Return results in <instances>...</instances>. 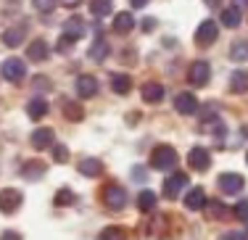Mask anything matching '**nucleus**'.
I'll return each instance as SVG.
<instances>
[{
	"label": "nucleus",
	"mask_w": 248,
	"mask_h": 240,
	"mask_svg": "<svg viewBox=\"0 0 248 240\" xmlns=\"http://www.w3.org/2000/svg\"><path fill=\"white\" fill-rule=\"evenodd\" d=\"M53 140H56V132L50 130V127H40V130L32 132V137H29V143H32V148L37 150H45L53 145Z\"/></svg>",
	"instance_id": "ddd939ff"
},
{
	"label": "nucleus",
	"mask_w": 248,
	"mask_h": 240,
	"mask_svg": "<svg viewBox=\"0 0 248 240\" xmlns=\"http://www.w3.org/2000/svg\"><path fill=\"white\" fill-rule=\"evenodd\" d=\"M174 108L182 116H193V114H198V98L193 92H180L174 98Z\"/></svg>",
	"instance_id": "9b49d317"
},
{
	"label": "nucleus",
	"mask_w": 248,
	"mask_h": 240,
	"mask_svg": "<svg viewBox=\"0 0 248 240\" xmlns=\"http://www.w3.org/2000/svg\"><path fill=\"white\" fill-rule=\"evenodd\" d=\"M100 172H103V161L100 159H82L79 161V174H85V177H98Z\"/></svg>",
	"instance_id": "b1692460"
},
{
	"label": "nucleus",
	"mask_w": 248,
	"mask_h": 240,
	"mask_svg": "<svg viewBox=\"0 0 248 240\" xmlns=\"http://www.w3.org/2000/svg\"><path fill=\"white\" fill-rule=\"evenodd\" d=\"M217 185H219L222 193H230V195H235V193H240V190L246 187V180L240 177V174H235V172H227V174H222V177L217 180Z\"/></svg>",
	"instance_id": "9d476101"
},
{
	"label": "nucleus",
	"mask_w": 248,
	"mask_h": 240,
	"mask_svg": "<svg viewBox=\"0 0 248 240\" xmlns=\"http://www.w3.org/2000/svg\"><path fill=\"white\" fill-rule=\"evenodd\" d=\"M143 101L145 103H161L164 101V85H158V82H145L143 85Z\"/></svg>",
	"instance_id": "6ab92c4d"
},
{
	"label": "nucleus",
	"mask_w": 248,
	"mask_h": 240,
	"mask_svg": "<svg viewBox=\"0 0 248 240\" xmlns=\"http://www.w3.org/2000/svg\"><path fill=\"white\" fill-rule=\"evenodd\" d=\"M100 201H103L106 209H111V211H119V209L127 206V193H124L122 185L108 182L103 190H100Z\"/></svg>",
	"instance_id": "f03ea898"
},
{
	"label": "nucleus",
	"mask_w": 248,
	"mask_h": 240,
	"mask_svg": "<svg viewBox=\"0 0 248 240\" xmlns=\"http://www.w3.org/2000/svg\"><path fill=\"white\" fill-rule=\"evenodd\" d=\"M108 53H111V48H108V43H106L103 37H95V43H93L90 50H87L90 61H95V63H103L106 58H108Z\"/></svg>",
	"instance_id": "a211bd4d"
},
{
	"label": "nucleus",
	"mask_w": 248,
	"mask_h": 240,
	"mask_svg": "<svg viewBox=\"0 0 248 240\" xmlns=\"http://www.w3.org/2000/svg\"><path fill=\"white\" fill-rule=\"evenodd\" d=\"M219 21H222L227 29L240 27V8H238V5H230V8H224L222 16H219Z\"/></svg>",
	"instance_id": "393cba45"
},
{
	"label": "nucleus",
	"mask_w": 248,
	"mask_h": 240,
	"mask_svg": "<svg viewBox=\"0 0 248 240\" xmlns=\"http://www.w3.org/2000/svg\"><path fill=\"white\" fill-rule=\"evenodd\" d=\"M232 214L238 216V219L248 222V198H243V201H238V206L232 209Z\"/></svg>",
	"instance_id": "f704fd0d"
},
{
	"label": "nucleus",
	"mask_w": 248,
	"mask_h": 240,
	"mask_svg": "<svg viewBox=\"0 0 248 240\" xmlns=\"http://www.w3.org/2000/svg\"><path fill=\"white\" fill-rule=\"evenodd\" d=\"M222 240H248V235L246 232H238V230H232V232H227Z\"/></svg>",
	"instance_id": "e433bc0d"
},
{
	"label": "nucleus",
	"mask_w": 248,
	"mask_h": 240,
	"mask_svg": "<svg viewBox=\"0 0 248 240\" xmlns=\"http://www.w3.org/2000/svg\"><path fill=\"white\" fill-rule=\"evenodd\" d=\"M24 37H27V24H16V27H11V29H5L3 32V43L8 45V48H16V45H21L24 43Z\"/></svg>",
	"instance_id": "f3484780"
},
{
	"label": "nucleus",
	"mask_w": 248,
	"mask_h": 240,
	"mask_svg": "<svg viewBox=\"0 0 248 240\" xmlns=\"http://www.w3.org/2000/svg\"><path fill=\"white\" fill-rule=\"evenodd\" d=\"M111 90H114L116 95H127V92L132 90V77H129V74H114V77H111Z\"/></svg>",
	"instance_id": "5701e85b"
},
{
	"label": "nucleus",
	"mask_w": 248,
	"mask_h": 240,
	"mask_svg": "<svg viewBox=\"0 0 248 240\" xmlns=\"http://www.w3.org/2000/svg\"><path fill=\"white\" fill-rule=\"evenodd\" d=\"M246 164H248V153H246Z\"/></svg>",
	"instance_id": "37998d69"
},
{
	"label": "nucleus",
	"mask_w": 248,
	"mask_h": 240,
	"mask_svg": "<svg viewBox=\"0 0 248 240\" xmlns=\"http://www.w3.org/2000/svg\"><path fill=\"white\" fill-rule=\"evenodd\" d=\"M138 209H140V211H145V214L153 211V209H156V193L145 187V190L138 195Z\"/></svg>",
	"instance_id": "bb28decb"
},
{
	"label": "nucleus",
	"mask_w": 248,
	"mask_h": 240,
	"mask_svg": "<svg viewBox=\"0 0 248 240\" xmlns=\"http://www.w3.org/2000/svg\"><path fill=\"white\" fill-rule=\"evenodd\" d=\"M129 3H132V8H145V5H148V0H129Z\"/></svg>",
	"instance_id": "a19ab883"
},
{
	"label": "nucleus",
	"mask_w": 248,
	"mask_h": 240,
	"mask_svg": "<svg viewBox=\"0 0 248 240\" xmlns=\"http://www.w3.org/2000/svg\"><path fill=\"white\" fill-rule=\"evenodd\" d=\"M32 5L40 11V14H53L58 5V0H32Z\"/></svg>",
	"instance_id": "473e14b6"
},
{
	"label": "nucleus",
	"mask_w": 248,
	"mask_h": 240,
	"mask_svg": "<svg viewBox=\"0 0 248 240\" xmlns=\"http://www.w3.org/2000/svg\"><path fill=\"white\" fill-rule=\"evenodd\" d=\"M132 27H135V19H132L129 11H122V14L114 16V32L127 34V32H132Z\"/></svg>",
	"instance_id": "4be33fe9"
},
{
	"label": "nucleus",
	"mask_w": 248,
	"mask_h": 240,
	"mask_svg": "<svg viewBox=\"0 0 248 240\" xmlns=\"http://www.w3.org/2000/svg\"><path fill=\"white\" fill-rule=\"evenodd\" d=\"M48 108L50 106H48V101H45V98H32V101L27 103V116L37 121V119H43V116L48 114Z\"/></svg>",
	"instance_id": "aec40b11"
},
{
	"label": "nucleus",
	"mask_w": 248,
	"mask_h": 240,
	"mask_svg": "<svg viewBox=\"0 0 248 240\" xmlns=\"http://www.w3.org/2000/svg\"><path fill=\"white\" fill-rule=\"evenodd\" d=\"M203 209L209 211L211 219H224V216L230 214V209H227V206H222L219 201H206V206H203Z\"/></svg>",
	"instance_id": "c85d7f7f"
},
{
	"label": "nucleus",
	"mask_w": 248,
	"mask_h": 240,
	"mask_svg": "<svg viewBox=\"0 0 248 240\" xmlns=\"http://www.w3.org/2000/svg\"><path fill=\"white\" fill-rule=\"evenodd\" d=\"M90 11H93V16H98V19L111 16V11H114V0H90Z\"/></svg>",
	"instance_id": "a878e982"
},
{
	"label": "nucleus",
	"mask_w": 248,
	"mask_h": 240,
	"mask_svg": "<svg viewBox=\"0 0 248 240\" xmlns=\"http://www.w3.org/2000/svg\"><path fill=\"white\" fill-rule=\"evenodd\" d=\"M185 187H187V174L185 172H174L172 177L164 180V195H167L169 201H177L180 193H185Z\"/></svg>",
	"instance_id": "423d86ee"
},
{
	"label": "nucleus",
	"mask_w": 248,
	"mask_h": 240,
	"mask_svg": "<svg viewBox=\"0 0 248 240\" xmlns=\"http://www.w3.org/2000/svg\"><path fill=\"white\" fill-rule=\"evenodd\" d=\"M177 161H180V156L172 145H156L151 153V169H156V172H169L177 166Z\"/></svg>",
	"instance_id": "f257e3e1"
},
{
	"label": "nucleus",
	"mask_w": 248,
	"mask_h": 240,
	"mask_svg": "<svg viewBox=\"0 0 248 240\" xmlns=\"http://www.w3.org/2000/svg\"><path fill=\"white\" fill-rule=\"evenodd\" d=\"M85 32H87V24L79 19V16H72V19H66L63 21V37H69L72 43H77V40H82L85 37Z\"/></svg>",
	"instance_id": "f8f14e48"
},
{
	"label": "nucleus",
	"mask_w": 248,
	"mask_h": 240,
	"mask_svg": "<svg viewBox=\"0 0 248 240\" xmlns=\"http://www.w3.org/2000/svg\"><path fill=\"white\" fill-rule=\"evenodd\" d=\"M45 172H48V164L40 161V159L24 161V166H21V177H24L27 182H37V180H43Z\"/></svg>",
	"instance_id": "1a4fd4ad"
},
{
	"label": "nucleus",
	"mask_w": 248,
	"mask_h": 240,
	"mask_svg": "<svg viewBox=\"0 0 248 240\" xmlns=\"http://www.w3.org/2000/svg\"><path fill=\"white\" fill-rule=\"evenodd\" d=\"M77 95L79 98H95L98 95V79L90 77V74L77 77Z\"/></svg>",
	"instance_id": "4468645a"
},
{
	"label": "nucleus",
	"mask_w": 248,
	"mask_h": 240,
	"mask_svg": "<svg viewBox=\"0 0 248 240\" xmlns=\"http://www.w3.org/2000/svg\"><path fill=\"white\" fill-rule=\"evenodd\" d=\"M206 3H209V5H219V0H206Z\"/></svg>",
	"instance_id": "79ce46f5"
},
{
	"label": "nucleus",
	"mask_w": 248,
	"mask_h": 240,
	"mask_svg": "<svg viewBox=\"0 0 248 240\" xmlns=\"http://www.w3.org/2000/svg\"><path fill=\"white\" fill-rule=\"evenodd\" d=\"M0 240H21L19 232H14V230H5L3 235H0Z\"/></svg>",
	"instance_id": "4c0bfd02"
},
{
	"label": "nucleus",
	"mask_w": 248,
	"mask_h": 240,
	"mask_svg": "<svg viewBox=\"0 0 248 240\" xmlns=\"http://www.w3.org/2000/svg\"><path fill=\"white\" fill-rule=\"evenodd\" d=\"M53 161L56 164H66L69 161V148L66 145H56V148H53Z\"/></svg>",
	"instance_id": "72a5a7b5"
},
{
	"label": "nucleus",
	"mask_w": 248,
	"mask_h": 240,
	"mask_svg": "<svg viewBox=\"0 0 248 240\" xmlns=\"http://www.w3.org/2000/svg\"><path fill=\"white\" fill-rule=\"evenodd\" d=\"M72 40H69V37H63V34H61V37H58V45H56V50H58V53H72Z\"/></svg>",
	"instance_id": "c9c22d12"
},
{
	"label": "nucleus",
	"mask_w": 248,
	"mask_h": 240,
	"mask_svg": "<svg viewBox=\"0 0 248 240\" xmlns=\"http://www.w3.org/2000/svg\"><path fill=\"white\" fill-rule=\"evenodd\" d=\"M209 77H211V66H209V61H193L190 66H187V82H190L193 87H203V85H209Z\"/></svg>",
	"instance_id": "39448f33"
},
{
	"label": "nucleus",
	"mask_w": 248,
	"mask_h": 240,
	"mask_svg": "<svg viewBox=\"0 0 248 240\" xmlns=\"http://www.w3.org/2000/svg\"><path fill=\"white\" fill-rule=\"evenodd\" d=\"M217 37H219V24L211 21V19L201 21L198 29H196V45L198 48H209V45H214Z\"/></svg>",
	"instance_id": "7ed1b4c3"
},
{
	"label": "nucleus",
	"mask_w": 248,
	"mask_h": 240,
	"mask_svg": "<svg viewBox=\"0 0 248 240\" xmlns=\"http://www.w3.org/2000/svg\"><path fill=\"white\" fill-rule=\"evenodd\" d=\"M21 203H24V195H21L19 190H14V187H3V190H0V211L3 214L19 211Z\"/></svg>",
	"instance_id": "0eeeda50"
},
{
	"label": "nucleus",
	"mask_w": 248,
	"mask_h": 240,
	"mask_svg": "<svg viewBox=\"0 0 248 240\" xmlns=\"http://www.w3.org/2000/svg\"><path fill=\"white\" fill-rule=\"evenodd\" d=\"M53 203H56V206H74L77 195L69 190V187H61V190L56 193V198H53Z\"/></svg>",
	"instance_id": "cd10ccee"
},
{
	"label": "nucleus",
	"mask_w": 248,
	"mask_h": 240,
	"mask_svg": "<svg viewBox=\"0 0 248 240\" xmlns=\"http://www.w3.org/2000/svg\"><path fill=\"white\" fill-rule=\"evenodd\" d=\"M156 27V19H143V32H153Z\"/></svg>",
	"instance_id": "58836bf2"
},
{
	"label": "nucleus",
	"mask_w": 248,
	"mask_h": 240,
	"mask_svg": "<svg viewBox=\"0 0 248 240\" xmlns=\"http://www.w3.org/2000/svg\"><path fill=\"white\" fill-rule=\"evenodd\" d=\"M63 114H66L69 121H82L85 111H82V106H77V103H66V106H63Z\"/></svg>",
	"instance_id": "7c9ffc66"
},
{
	"label": "nucleus",
	"mask_w": 248,
	"mask_h": 240,
	"mask_svg": "<svg viewBox=\"0 0 248 240\" xmlns=\"http://www.w3.org/2000/svg\"><path fill=\"white\" fill-rule=\"evenodd\" d=\"M230 58L232 61H248V43H235L230 48Z\"/></svg>",
	"instance_id": "c756f323"
},
{
	"label": "nucleus",
	"mask_w": 248,
	"mask_h": 240,
	"mask_svg": "<svg viewBox=\"0 0 248 240\" xmlns=\"http://www.w3.org/2000/svg\"><path fill=\"white\" fill-rule=\"evenodd\" d=\"M0 72H3V77L8 79L11 85H19V82L27 77V63L21 61V58H16V56L14 58H5Z\"/></svg>",
	"instance_id": "20e7f679"
},
{
	"label": "nucleus",
	"mask_w": 248,
	"mask_h": 240,
	"mask_svg": "<svg viewBox=\"0 0 248 240\" xmlns=\"http://www.w3.org/2000/svg\"><path fill=\"white\" fill-rule=\"evenodd\" d=\"M243 3H246V5H248V0H243Z\"/></svg>",
	"instance_id": "c03bdc74"
},
{
	"label": "nucleus",
	"mask_w": 248,
	"mask_h": 240,
	"mask_svg": "<svg viewBox=\"0 0 248 240\" xmlns=\"http://www.w3.org/2000/svg\"><path fill=\"white\" fill-rule=\"evenodd\" d=\"M230 90H232L235 95L248 92V72L246 69H235V72L230 74Z\"/></svg>",
	"instance_id": "dca6fc26"
},
{
	"label": "nucleus",
	"mask_w": 248,
	"mask_h": 240,
	"mask_svg": "<svg viewBox=\"0 0 248 240\" xmlns=\"http://www.w3.org/2000/svg\"><path fill=\"white\" fill-rule=\"evenodd\" d=\"M187 166H190L193 172H206V169L211 166V153H209V148H201V145H196V148L187 153Z\"/></svg>",
	"instance_id": "6e6552de"
},
{
	"label": "nucleus",
	"mask_w": 248,
	"mask_h": 240,
	"mask_svg": "<svg viewBox=\"0 0 248 240\" xmlns=\"http://www.w3.org/2000/svg\"><path fill=\"white\" fill-rule=\"evenodd\" d=\"M98 240H124V230L122 227H106Z\"/></svg>",
	"instance_id": "2f4dec72"
},
{
	"label": "nucleus",
	"mask_w": 248,
	"mask_h": 240,
	"mask_svg": "<svg viewBox=\"0 0 248 240\" xmlns=\"http://www.w3.org/2000/svg\"><path fill=\"white\" fill-rule=\"evenodd\" d=\"M82 0H61V5H66V8H77Z\"/></svg>",
	"instance_id": "ea45409f"
},
{
	"label": "nucleus",
	"mask_w": 248,
	"mask_h": 240,
	"mask_svg": "<svg viewBox=\"0 0 248 240\" xmlns=\"http://www.w3.org/2000/svg\"><path fill=\"white\" fill-rule=\"evenodd\" d=\"M206 206V190L203 187H190V193L185 195V209L190 211H201Z\"/></svg>",
	"instance_id": "2eb2a0df"
},
{
	"label": "nucleus",
	"mask_w": 248,
	"mask_h": 240,
	"mask_svg": "<svg viewBox=\"0 0 248 240\" xmlns=\"http://www.w3.org/2000/svg\"><path fill=\"white\" fill-rule=\"evenodd\" d=\"M48 56H50V48H48L45 40H34V43L27 48V58H29V61H45Z\"/></svg>",
	"instance_id": "412c9836"
}]
</instances>
